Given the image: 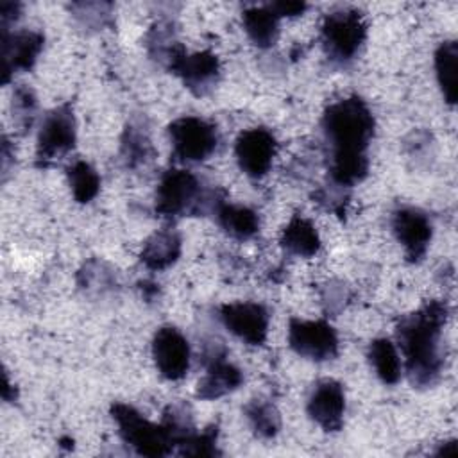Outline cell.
Returning a JSON list of instances; mask_svg holds the SVG:
<instances>
[{
    "label": "cell",
    "instance_id": "obj_1",
    "mask_svg": "<svg viewBox=\"0 0 458 458\" xmlns=\"http://www.w3.org/2000/svg\"><path fill=\"white\" fill-rule=\"evenodd\" d=\"M322 131L331 148L329 177L336 186H354L369 170L365 150L374 134V116L360 97L331 104L322 116Z\"/></svg>",
    "mask_w": 458,
    "mask_h": 458
},
{
    "label": "cell",
    "instance_id": "obj_14",
    "mask_svg": "<svg viewBox=\"0 0 458 458\" xmlns=\"http://www.w3.org/2000/svg\"><path fill=\"white\" fill-rule=\"evenodd\" d=\"M43 43L45 38L38 30L2 32V82H9L16 72H29L34 66Z\"/></svg>",
    "mask_w": 458,
    "mask_h": 458
},
{
    "label": "cell",
    "instance_id": "obj_7",
    "mask_svg": "<svg viewBox=\"0 0 458 458\" xmlns=\"http://www.w3.org/2000/svg\"><path fill=\"white\" fill-rule=\"evenodd\" d=\"M168 68L184 82V86L193 95L209 93L220 75V63L213 52L186 54L181 45H177L166 57Z\"/></svg>",
    "mask_w": 458,
    "mask_h": 458
},
{
    "label": "cell",
    "instance_id": "obj_18",
    "mask_svg": "<svg viewBox=\"0 0 458 458\" xmlns=\"http://www.w3.org/2000/svg\"><path fill=\"white\" fill-rule=\"evenodd\" d=\"M181 254V236L175 229L165 227L147 238L141 249V263L148 270H165L177 261Z\"/></svg>",
    "mask_w": 458,
    "mask_h": 458
},
{
    "label": "cell",
    "instance_id": "obj_2",
    "mask_svg": "<svg viewBox=\"0 0 458 458\" xmlns=\"http://www.w3.org/2000/svg\"><path fill=\"white\" fill-rule=\"evenodd\" d=\"M447 308L431 301L397 326V338L406 360V372L413 386H431L440 377L442 354L440 335L445 324Z\"/></svg>",
    "mask_w": 458,
    "mask_h": 458
},
{
    "label": "cell",
    "instance_id": "obj_10",
    "mask_svg": "<svg viewBox=\"0 0 458 458\" xmlns=\"http://www.w3.org/2000/svg\"><path fill=\"white\" fill-rule=\"evenodd\" d=\"M152 356L159 374L170 381L184 377L190 369V344L174 326H163L156 331Z\"/></svg>",
    "mask_w": 458,
    "mask_h": 458
},
{
    "label": "cell",
    "instance_id": "obj_3",
    "mask_svg": "<svg viewBox=\"0 0 458 458\" xmlns=\"http://www.w3.org/2000/svg\"><path fill=\"white\" fill-rule=\"evenodd\" d=\"M122 440L138 454L165 456L175 445L170 429L165 422L154 424L129 404L116 403L111 408Z\"/></svg>",
    "mask_w": 458,
    "mask_h": 458
},
{
    "label": "cell",
    "instance_id": "obj_17",
    "mask_svg": "<svg viewBox=\"0 0 458 458\" xmlns=\"http://www.w3.org/2000/svg\"><path fill=\"white\" fill-rule=\"evenodd\" d=\"M211 211L216 218V224L236 240H249L259 229L258 215L247 206H236L222 199H215Z\"/></svg>",
    "mask_w": 458,
    "mask_h": 458
},
{
    "label": "cell",
    "instance_id": "obj_23",
    "mask_svg": "<svg viewBox=\"0 0 458 458\" xmlns=\"http://www.w3.org/2000/svg\"><path fill=\"white\" fill-rule=\"evenodd\" d=\"M66 175L72 188V195L77 202L86 204L97 197L100 190V177L89 163L77 159L68 166Z\"/></svg>",
    "mask_w": 458,
    "mask_h": 458
},
{
    "label": "cell",
    "instance_id": "obj_25",
    "mask_svg": "<svg viewBox=\"0 0 458 458\" xmlns=\"http://www.w3.org/2000/svg\"><path fill=\"white\" fill-rule=\"evenodd\" d=\"M150 152H152V145L147 131L141 125L129 123L122 138V157L125 159V163L129 166L145 163Z\"/></svg>",
    "mask_w": 458,
    "mask_h": 458
},
{
    "label": "cell",
    "instance_id": "obj_16",
    "mask_svg": "<svg viewBox=\"0 0 458 458\" xmlns=\"http://www.w3.org/2000/svg\"><path fill=\"white\" fill-rule=\"evenodd\" d=\"M392 231L410 261H419L431 240L429 218L415 208H401L392 215Z\"/></svg>",
    "mask_w": 458,
    "mask_h": 458
},
{
    "label": "cell",
    "instance_id": "obj_22",
    "mask_svg": "<svg viewBox=\"0 0 458 458\" xmlns=\"http://www.w3.org/2000/svg\"><path fill=\"white\" fill-rule=\"evenodd\" d=\"M369 361L385 385H395L401 377V360L388 338H377L369 347Z\"/></svg>",
    "mask_w": 458,
    "mask_h": 458
},
{
    "label": "cell",
    "instance_id": "obj_8",
    "mask_svg": "<svg viewBox=\"0 0 458 458\" xmlns=\"http://www.w3.org/2000/svg\"><path fill=\"white\" fill-rule=\"evenodd\" d=\"M75 116L73 109L64 104L50 111L39 129L36 159L47 166L61 156L68 154L75 145Z\"/></svg>",
    "mask_w": 458,
    "mask_h": 458
},
{
    "label": "cell",
    "instance_id": "obj_11",
    "mask_svg": "<svg viewBox=\"0 0 458 458\" xmlns=\"http://www.w3.org/2000/svg\"><path fill=\"white\" fill-rule=\"evenodd\" d=\"M202 363L206 367V374L197 385V395L200 399H218L236 390L243 381L240 369L225 360V349L218 344L204 351Z\"/></svg>",
    "mask_w": 458,
    "mask_h": 458
},
{
    "label": "cell",
    "instance_id": "obj_20",
    "mask_svg": "<svg viewBox=\"0 0 458 458\" xmlns=\"http://www.w3.org/2000/svg\"><path fill=\"white\" fill-rule=\"evenodd\" d=\"M242 21L247 36L259 48H268L276 43L279 36V18L268 9V5L243 11Z\"/></svg>",
    "mask_w": 458,
    "mask_h": 458
},
{
    "label": "cell",
    "instance_id": "obj_13",
    "mask_svg": "<svg viewBox=\"0 0 458 458\" xmlns=\"http://www.w3.org/2000/svg\"><path fill=\"white\" fill-rule=\"evenodd\" d=\"M234 154L240 168L249 177H263L276 154V138L263 127L247 129L238 136Z\"/></svg>",
    "mask_w": 458,
    "mask_h": 458
},
{
    "label": "cell",
    "instance_id": "obj_19",
    "mask_svg": "<svg viewBox=\"0 0 458 458\" xmlns=\"http://www.w3.org/2000/svg\"><path fill=\"white\" fill-rule=\"evenodd\" d=\"M281 245L286 252L293 256L310 258L320 249V238L310 220L302 216H293L281 234Z\"/></svg>",
    "mask_w": 458,
    "mask_h": 458
},
{
    "label": "cell",
    "instance_id": "obj_27",
    "mask_svg": "<svg viewBox=\"0 0 458 458\" xmlns=\"http://www.w3.org/2000/svg\"><path fill=\"white\" fill-rule=\"evenodd\" d=\"M36 113V97L27 86H20L13 93V118L14 123L21 129L27 131L32 125Z\"/></svg>",
    "mask_w": 458,
    "mask_h": 458
},
{
    "label": "cell",
    "instance_id": "obj_4",
    "mask_svg": "<svg viewBox=\"0 0 458 458\" xmlns=\"http://www.w3.org/2000/svg\"><path fill=\"white\" fill-rule=\"evenodd\" d=\"M215 199H208L199 179L181 168H172L163 174L156 191V211L163 216L197 215L204 211Z\"/></svg>",
    "mask_w": 458,
    "mask_h": 458
},
{
    "label": "cell",
    "instance_id": "obj_12",
    "mask_svg": "<svg viewBox=\"0 0 458 458\" xmlns=\"http://www.w3.org/2000/svg\"><path fill=\"white\" fill-rule=\"evenodd\" d=\"M220 320L236 338L261 345L268 333V311L258 302H231L220 308Z\"/></svg>",
    "mask_w": 458,
    "mask_h": 458
},
{
    "label": "cell",
    "instance_id": "obj_21",
    "mask_svg": "<svg viewBox=\"0 0 458 458\" xmlns=\"http://www.w3.org/2000/svg\"><path fill=\"white\" fill-rule=\"evenodd\" d=\"M435 70L442 95L449 104H454L458 93V48L454 41H445L437 48Z\"/></svg>",
    "mask_w": 458,
    "mask_h": 458
},
{
    "label": "cell",
    "instance_id": "obj_15",
    "mask_svg": "<svg viewBox=\"0 0 458 458\" xmlns=\"http://www.w3.org/2000/svg\"><path fill=\"white\" fill-rule=\"evenodd\" d=\"M308 415L324 431H338L344 424L345 395L344 388L335 379H320L313 385L306 404Z\"/></svg>",
    "mask_w": 458,
    "mask_h": 458
},
{
    "label": "cell",
    "instance_id": "obj_9",
    "mask_svg": "<svg viewBox=\"0 0 458 458\" xmlns=\"http://www.w3.org/2000/svg\"><path fill=\"white\" fill-rule=\"evenodd\" d=\"M290 347L313 361L333 360L338 354L336 331L326 320L292 318L288 327Z\"/></svg>",
    "mask_w": 458,
    "mask_h": 458
},
{
    "label": "cell",
    "instance_id": "obj_6",
    "mask_svg": "<svg viewBox=\"0 0 458 458\" xmlns=\"http://www.w3.org/2000/svg\"><path fill=\"white\" fill-rule=\"evenodd\" d=\"M172 152L179 161L197 163L208 159L218 145L216 127L199 116H182L168 127Z\"/></svg>",
    "mask_w": 458,
    "mask_h": 458
},
{
    "label": "cell",
    "instance_id": "obj_26",
    "mask_svg": "<svg viewBox=\"0 0 458 458\" xmlns=\"http://www.w3.org/2000/svg\"><path fill=\"white\" fill-rule=\"evenodd\" d=\"M114 276L111 274V270L106 267V263L102 261H88L82 270L79 272V286L84 288L86 292H104L107 288L113 286Z\"/></svg>",
    "mask_w": 458,
    "mask_h": 458
},
{
    "label": "cell",
    "instance_id": "obj_24",
    "mask_svg": "<svg viewBox=\"0 0 458 458\" xmlns=\"http://www.w3.org/2000/svg\"><path fill=\"white\" fill-rule=\"evenodd\" d=\"M245 415H247L254 433L263 437V438L276 437L279 428H281L279 411L270 403H267V401L252 399L245 406Z\"/></svg>",
    "mask_w": 458,
    "mask_h": 458
},
{
    "label": "cell",
    "instance_id": "obj_28",
    "mask_svg": "<svg viewBox=\"0 0 458 458\" xmlns=\"http://www.w3.org/2000/svg\"><path fill=\"white\" fill-rule=\"evenodd\" d=\"M268 9L277 16V18H283V16H299L302 14L308 5L302 4V2H272L268 4Z\"/></svg>",
    "mask_w": 458,
    "mask_h": 458
},
{
    "label": "cell",
    "instance_id": "obj_5",
    "mask_svg": "<svg viewBox=\"0 0 458 458\" xmlns=\"http://www.w3.org/2000/svg\"><path fill=\"white\" fill-rule=\"evenodd\" d=\"M365 36V21L354 9H338L324 18L322 45L326 55L335 63H349L358 54Z\"/></svg>",
    "mask_w": 458,
    "mask_h": 458
}]
</instances>
